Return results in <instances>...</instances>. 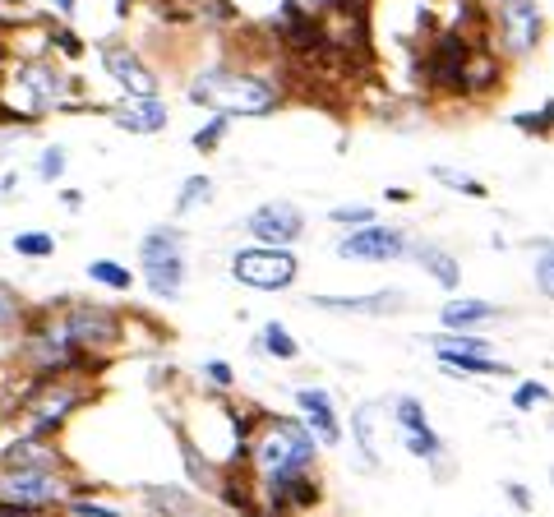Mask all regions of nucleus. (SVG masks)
Listing matches in <instances>:
<instances>
[{
  "instance_id": "nucleus-1",
  "label": "nucleus",
  "mask_w": 554,
  "mask_h": 517,
  "mask_svg": "<svg viewBox=\"0 0 554 517\" xmlns=\"http://www.w3.org/2000/svg\"><path fill=\"white\" fill-rule=\"evenodd\" d=\"M245 462L254 467V504H264L296 476H310L319 462V444L301 421L291 416H259V430L250 434Z\"/></svg>"
},
{
  "instance_id": "nucleus-2",
  "label": "nucleus",
  "mask_w": 554,
  "mask_h": 517,
  "mask_svg": "<svg viewBox=\"0 0 554 517\" xmlns=\"http://www.w3.org/2000/svg\"><path fill=\"white\" fill-rule=\"evenodd\" d=\"M190 97L204 107L227 116H268L277 107V88L259 74H231V70H208L190 84Z\"/></svg>"
},
{
  "instance_id": "nucleus-3",
  "label": "nucleus",
  "mask_w": 554,
  "mask_h": 517,
  "mask_svg": "<svg viewBox=\"0 0 554 517\" xmlns=\"http://www.w3.org/2000/svg\"><path fill=\"white\" fill-rule=\"evenodd\" d=\"M88 402V384L79 374H56V379H28L24 397H19V411L28 421V434L37 439H56L65 421Z\"/></svg>"
},
{
  "instance_id": "nucleus-4",
  "label": "nucleus",
  "mask_w": 554,
  "mask_h": 517,
  "mask_svg": "<svg viewBox=\"0 0 554 517\" xmlns=\"http://www.w3.org/2000/svg\"><path fill=\"white\" fill-rule=\"evenodd\" d=\"M79 490L70 471H42V467H0V504L28 508V513L47 517Z\"/></svg>"
},
{
  "instance_id": "nucleus-5",
  "label": "nucleus",
  "mask_w": 554,
  "mask_h": 517,
  "mask_svg": "<svg viewBox=\"0 0 554 517\" xmlns=\"http://www.w3.org/2000/svg\"><path fill=\"white\" fill-rule=\"evenodd\" d=\"M139 268L157 301H181L185 291V236L176 227H153L139 241Z\"/></svg>"
},
{
  "instance_id": "nucleus-6",
  "label": "nucleus",
  "mask_w": 554,
  "mask_h": 517,
  "mask_svg": "<svg viewBox=\"0 0 554 517\" xmlns=\"http://www.w3.org/2000/svg\"><path fill=\"white\" fill-rule=\"evenodd\" d=\"M61 328H65V337H70V347L79 351V356H88V361H107L111 351L125 342V319L93 301L65 305Z\"/></svg>"
},
{
  "instance_id": "nucleus-7",
  "label": "nucleus",
  "mask_w": 554,
  "mask_h": 517,
  "mask_svg": "<svg viewBox=\"0 0 554 517\" xmlns=\"http://www.w3.org/2000/svg\"><path fill=\"white\" fill-rule=\"evenodd\" d=\"M301 264L291 250H268V245H250V250L231 254V277L250 291H287L296 282Z\"/></svg>"
},
{
  "instance_id": "nucleus-8",
  "label": "nucleus",
  "mask_w": 554,
  "mask_h": 517,
  "mask_svg": "<svg viewBox=\"0 0 554 517\" xmlns=\"http://www.w3.org/2000/svg\"><path fill=\"white\" fill-rule=\"evenodd\" d=\"M245 231L254 236V245H268V250H287V245L301 241L305 217L296 204L287 199H273V204H259L250 217H245Z\"/></svg>"
},
{
  "instance_id": "nucleus-9",
  "label": "nucleus",
  "mask_w": 554,
  "mask_h": 517,
  "mask_svg": "<svg viewBox=\"0 0 554 517\" xmlns=\"http://www.w3.org/2000/svg\"><path fill=\"white\" fill-rule=\"evenodd\" d=\"M407 236H402L398 227H379V222H370V227L361 231H347L338 241V259H351V264H393V259H402L407 254Z\"/></svg>"
},
{
  "instance_id": "nucleus-10",
  "label": "nucleus",
  "mask_w": 554,
  "mask_h": 517,
  "mask_svg": "<svg viewBox=\"0 0 554 517\" xmlns=\"http://www.w3.org/2000/svg\"><path fill=\"white\" fill-rule=\"evenodd\" d=\"M296 411H301V425L314 434L319 448L342 444V421H338V407H333L328 388H296Z\"/></svg>"
},
{
  "instance_id": "nucleus-11",
  "label": "nucleus",
  "mask_w": 554,
  "mask_h": 517,
  "mask_svg": "<svg viewBox=\"0 0 554 517\" xmlns=\"http://www.w3.org/2000/svg\"><path fill=\"white\" fill-rule=\"evenodd\" d=\"M14 93H19V107L24 111H47L56 107L65 97V74L51 70V65H19V74H14Z\"/></svg>"
},
{
  "instance_id": "nucleus-12",
  "label": "nucleus",
  "mask_w": 554,
  "mask_h": 517,
  "mask_svg": "<svg viewBox=\"0 0 554 517\" xmlns=\"http://www.w3.org/2000/svg\"><path fill=\"white\" fill-rule=\"evenodd\" d=\"M499 24H504V47L513 56H527L536 47V37H541V10H536V0H504Z\"/></svg>"
},
{
  "instance_id": "nucleus-13",
  "label": "nucleus",
  "mask_w": 554,
  "mask_h": 517,
  "mask_svg": "<svg viewBox=\"0 0 554 517\" xmlns=\"http://www.w3.org/2000/svg\"><path fill=\"white\" fill-rule=\"evenodd\" d=\"M0 467H42V471H65V457L56 439H37V434H19L0 448Z\"/></svg>"
},
{
  "instance_id": "nucleus-14",
  "label": "nucleus",
  "mask_w": 554,
  "mask_h": 517,
  "mask_svg": "<svg viewBox=\"0 0 554 517\" xmlns=\"http://www.w3.org/2000/svg\"><path fill=\"white\" fill-rule=\"evenodd\" d=\"M314 310H333V314H370V319H379V314H393L407 305V296H402L398 287H384V291H370V296H310Z\"/></svg>"
},
{
  "instance_id": "nucleus-15",
  "label": "nucleus",
  "mask_w": 554,
  "mask_h": 517,
  "mask_svg": "<svg viewBox=\"0 0 554 517\" xmlns=\"http://www.w3.org/2000/svg\"><path fill=\"white\" fill-rule=\"evenodd\" d=\"M107 56V70H111V79L125 88V93L139 102V97H153L157 93V79H153V70H148L134 51H125V47H107L102 51Z\"/></svg>"
},
{
  "instance_id": "nucleus-16",
  "label": "nucleus",
  "mask_w": 554,
  "mask_h": 517,
  "mask_svg": "<svg viewBox=\"0 0 554 517\" xmlns=\"http://www.w3.org/2000/svg\"><path fill=\"white\" fill-rule=\"evenodd\" d=\"M111 121L121 125V130H130V134H157V130H167L171 111H167V102H157V97H139V102L130 97Z\"/></svg>"
},
{
  "instance_id": "nucleus-17",
  "label": "nucleus",
  "mask_w": 554,
  "mask_h": 517,
  "mask_svg": "<svg viewBox=\"0 0 554 517\" xmlns=\"http://www.w3.org/2000/svg\"><path fill=\"white\" fill-rule=\"evenodd\" d=\"M379 416H388L384 402H361V407L351 411V439H356V448H361L365 467H379V462H384V453H379V434H374V421H379Z\"/></svg>"
},
{
  "instance_id": "nucleus-18",
  "label": "nucleus",
  "mask_w": 554,
  "mask_h": 517,
  "mask_svg": "<svg viewBox=\"0 0 554 517\" xmlns=\"http://www.w3.org/2000/svg\"><path fill=\"white\" fill-rule=\"evenodd\" d=\"M139 494L153 517H199V499L181 485H144Z\"/></svg>"
},
{
  "instance_id": "nucleus-19",
  "label": "nucleus",
  "mask_w": 554,
  "mask_h": 517,
  "mask_svg": "<svg viewBox=\"0 0 554 517\" xmlns=\"http://www.w3.org/2000/svg\"><path fill=\"white\" fill-rule=\"evenodd\" d=\"M494 305L490 301H476V296H462V301H448L444 310H439V324L448 328V333H471V328H481L494 319Z\"/></svg>"
},
{
  "instance_id": "nucleus-20",
  "label": "nucleus",
  "mask_w": 554,
  "mask_h": 517,
  "mask_svg": "<svg viewBox=\"0 0 554 517\" xmlns=\"http://www.w3.org/2000/svg\"><path fill=\"white\" fill-rule=\"evenodd\" d=\"M411 254H416V264L425 268V273L439 282L444 291H453L462 282V268H458V259L444 250V245H430V241H421V245H407Z\"/></svg>"
},
{
  "instance_id": "nucleus-21",
  "label": "nucleus",
  "mask_w": 554,
  "mask_h": 517,
  "mask_svg": "<svg viewBox=\"0 0 554 517\" xmlns=\"http://www.w3.org/2000/svg\"><path fill=\"white\" fill-rule=\"evenodd\" d=\"M448 374H471V379H494V374H508L504 361H494V356H439Z\"/></svg>"
},
{
  "instance_id": "nucleus-22",
  "label": "nucleus",
  "mask_w": 554,
  "mask_h": 517,
  "mask_svg": "<svg viewBox=\"0 0 554 517\" xmlns=\"http://www.w3.org/2000/svg\"><path fill=\"white\" fill-rule=\"evenodd\" d=\"M259 347H264L273 361H296V356H301L296 337L287 333V324H277V319H268V324H264V333H259Z\"/></svg>"
},
{
  "instance_id": "nucleus-23",
  "label": "nucleus",
  "mask_w": 554,
  "mask_h": 517,
  "mask_svg": "<svg viewBox=\"0 0 554 517\" xmlns=\"http://www.w3.org/2000/svg\"><path fill=\"white\" fill-rule=\"evenodd\" d=\"M61 513L65 517H130L125 508H116V504H97V499H88V485H79V490L65 499Z\"/></svg>"
},
{
  "instance_id": "nucleus-24",
  "label": "nucleus",
  "mask_w": 554,
  "mask_h": 517,
  "mask_svg": "<svg viewBox=\"0 0 554 517\" xmlns=\"http://www.w3.org/2000/svg\"><path fill=\"white\" fill-rule=\"evenodd\" d=\"M88 277L107 291H130L134 287V273L125 264H116V259H93V264H88Z\"/></svg>"
},
{
  "instance_id": "nucleus-25",
  "label": "nucleus",
  "mask_w": 554,
  "mask_h": 517,
  "mask_svg": "<svg viewBox=\"0 0 554 517\" xmlns=\"http://www.w3.org/2000/svg\"><path fill=\"white\" fill-rule=\"evenodd\" d=\"M402 444H407V453H411V457H425V462H439V457H444V439L434 434V425H430V430H411V434H402Z\"/></svg>"
},
{
  "instance_id": "nucleus-26",
  "label": "nucleus",
  "mask_w": 554,
  "mask_h": 517,
  "mask_svg": "<svg viewBox=\"0 0 554 517\" xmlns=\"http://www.w3.org/2000/svg\"><path fill=\"white\" fill-rule=\"evenodd\" d=\"M393 421H398V430H402V434H411V430H430V416H425V407L416 402V397H398V402H393Z\"/></svg>"
},
{
  "instance_id": "nucleus-27",
  "label": "nucleus",
  "mask_w": 554,
  "mask_h": 517,
  "mask_svg": "<svg viewBox=\"0 0 554 517\" xmlns=\"http://www.w3.org/2000/svg\"><path fill=\"white\" fill-rule=\"evenodd\" d=\"M14 254L47 259V254H56V236H47V231H19V236H14Z\"/></svg>"
},
{
  "instance_id": "nucleus-28",
  "label": "nucleus",
  "mask_w": 554,
  "mask_h": 517,
  "mask_svg": "<svg viewBox=\"0 0 554 517\" xmlns=\"http://www.w3.org/2000/svg\"><path fill=\"white\" fill-rule=\"evenodd\" d=\"M434 181L448 185V190H458V194H467V199H485V194H490L476 176H462V171H453V167H434Z\"/></svg>"
},
{
  "instance_id": "nucleus-29",
  "label": "nucleus",
  "mask_w": 554,
  "mask_h": 517,
  "mask_svg": "<svg viewBox=\"0 0 554 517\" xmlns=\"http://www.w3.org/2000/svg\"><path fill=\"white\" fill-rule=\"evenodd\" d=\"M19 324H24V301H19V291L10 282H0V333H10Z\"/></svg>"
},
{
  "instance_id": "nucleus-30",
  "label": "nucleus",
  "mask_w": 554,
  "mask_h": 517,
  "mask_svg": "<svg viewBox=\"0 0 554 517\" xmlns=\"http://www.w3.org/2000/svg\"><path fill=\"white\" fill-rule=\"evenodd\" d=\"M208 199H213V181H208V176H190L185 190H181V199H176V213H190V208L208 204Z\"/></svg>"
},
{
  "instance_id": "nucleus-31",
  "label": "nucleus",
  "mask_w": 554,
  "mask_h": 517,
  "mask_svg": "<svg viewBox=\"0 0 554 517\" xmlns=\"http://www.w3.org/2000/svg\"><path fill=\"white\" fill-rule=\"evenodd\" d=\"M550 402V384H541V379H527V384H518V393H513V411H536Z\"/></svg>"
},
{
  "instance_id": "nucleus-32",
  "label": "nucleus",
  "mask_w": 554,
  "mask_h": 517,
  "mask_svg": "<svg viewBox=\"0 0 554 517\" xmlns=\"http://www.w3.org/2000/svg\"><path fill=\"white\" fill-rule=\"evenodd\" d=\"M531 273H536V291H541L545 301H550V296H554V254H550V241H541Z\"/></svg>"
},
{
  "instance_id": "nucleus-33",
  "label": "nucleus",
  "mask_w": 554,
  "mask_h": 517,
  "mask_svg": "<svg viewBox=\"0 0 554 517\" xmlns=\"http://www.w3.org/2000/svg\"><path fill=\"white\" fill-rule=\"evenodd\" d=\"M328 217H333L338 227H356V231H361V227H370V222H374V208L370 204H342V208H333Z\"/></svg>"
},
{
  "instance_id": "nucleus-34",
  "label": "nucleus",
  "mask_w": 554,
  "mask_h": 517,
  "mask_svg": "<svg viewBox=\"0 0 554 517\" xmlns=\"http://www.w3.org/2000/svg\"><path fill=\"white\" fill-rule=\"evenodd\" d=\"M222 130H227V121H222V116H213V121H208L204 130L194 134V148H199V153H213L217 139H222Z\"/></svg>"
},
{
  "instance_id": "nucleus-35",
  "label": "nucleus",
  "mask_w": 554,
  "mask_h": 517,
  "mask_svg": "<svg viewBox=\"0 0 554 517\" xmlns=\"http://www.w3.org/2000/svg\"><path fill=\"white\" fill-rule=\"evenodd\" d=\"M61 171H65V148H47L42 162H37V176H42V181H56Z\"/></svg>"
},
{
  "instance_id": "nucleus-36",
  "label": "nucleus",
  "mask_w": 554,
  "mask_h": 517,
  "mask_svg": "<svg viewBox=\"0 0 554 517\" xmlns=\"http://www.w3.org/2000/svg\"><path fill=\"white\" fill-rule=\"evenodd\" d=\"M204 379L213 388H231V384H236V370H231L227 361H204Z\"/></svg>"
},
{
  "instance_id": "nucleus-37",
  "label": "nucleus",
  "mask_w": 554,
  "mask_h": 517,
  "mask_svg": "<svg viewBox=\"0 0 554 517\" xmlns=\"http://www.w3.org/2000/svg\"><path fill=\"white\" fill-rule=\"evenodd\" d=\"M504 494L513 499V504H518V513H531V508H536L531 490H527V485H518V481H508V485H504Z\"/></svg>"
},
{
  "instance_id": "nucleus-38",
  "label": "nucleus",
  "mask_w": 554,
  "mask_h": 517,
  "mask_svg": "<svg viewBox=\"0 0 554 517\" xmlns=\"http://www.w3.org/2000/svg\"><path fill=\"white\" fill-rule=\"evenodd\" d=\"M518 125H522V130H550V107H541V111H536V116H518Z\"/></svg>"
},
{
  "instance_id": "nucleus-39",
  "label": "nucleus",
  "mask_w": 554,
  "mask_h": 517,
  "mask_svg": "<svg viewBox=\"0 0 554 517\" xmlns=\"http://www.w3.org/2000/svg\"><path fill=\"white\" fill-rule=\"evenodd\" d=\"M0 517H37V513H28V508H14V504H0Z\"/></svg>"
},
{
  "instance_id": "nucleus-40",
  "label": "nucleus",
  "mask_w": 554,
  "mask_h": 517,
  "mask_svg": "<svg viewBox=\"0 0 554 517\" xmlns=\"http://www.w3.org/2000/svg\"><path fill=\"white\" fill-rule=\"evenodd\" d=\"M56 10H65V14H70V10H74V0H56Z\"/></svg>"
}]
</instances>
